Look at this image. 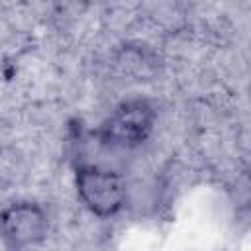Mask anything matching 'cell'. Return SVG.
I'll return each mask as SVG.
<instances>
[{
    "mask_svg": "<svg viewBox=\"0 0 251 251\" xmlns=\"http://www.w3.org/2000/svg\"><path fill=\"white\" fill-rule=\"evenodd\" d=\"M75 186L84 208L100 218L116 216L127 200L124 176L106 167L80 165L75 173Z\"/></svg>",
    "mask_w": 251,
    "mask_h": 251,
    "instance_id": "2",
    "label": "cell"
},
{
    "mask_svg": "<svg viewBox=\"0 0 251 251\" xmlns=\"http://www.w3.org/2000/svg\"><path fill=\"white\" fill-rule=\"evenodd\" d=\"M49 231V218L41 204L22 200L0 212V237L12 249L37 245Z\"/></svg>",
    "mask_w": 251,
    "mask_h": 251,
    "instance_id": "3",
    "label": "cell"
},
{
    "mask_svg": "<svg viewBox=\"0 0 251 251\" xmlns=\"http://www.w3.org/2000/svg\"><path fill=\"white\" fill-rule=\"evenodd\" d=\"M157 110L147 98H129L120 102L100 124L96 135L102 143L120 149H133L147 141L155 127Z\"/></svg>",
    "mask_w": 251,
    "mask_h": 251,
    "instance_id": "1",
    "label": "cell"
}]
</instances>
